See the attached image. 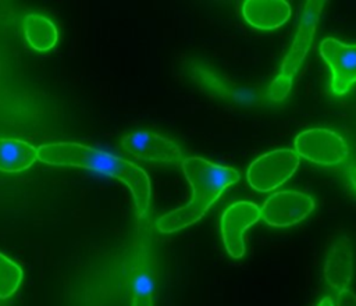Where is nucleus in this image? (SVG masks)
<instances>
[{
	"instance_id": "obj_12",
	"label": "nucleus",
	"mask_w": 356,
	"mask_h": 306,
	"mask_svg": "<svg viewBox=\"0 0 356 306\" xmlns=\"http://www.w3.org/2000/svg\"><path fill=\"white\" fill-rule=\"evenodd\" d=\"M38 160V147L22 139L0 138V171L19 172Z\"/></svg>"
},
{
	"instance_id": "obj_4",
	"label": "nucleus",
	"mask_w": 356,
	"mask_h": 306,
	"mask_svg": "<svg viewBox=\"0 0 356 306\" xmlns=\"http://www.w3.org/2000/svg\"><path fill=\"white\" fill-rule=\"evenodd\" d=\"M295 152L312 163L335 166L348 157L349 149L345 139L337 132L325 128H312L296 136Z\"/></svg>"
},
{
	"instance_id": "obj_6",
	"label": "nucleus",
	"mask_w": 356,
	"mask_h": 306,
	"mask_svg": "<svg viewBox=\"0 0 356 306\" xmlns=\"http://www.w3.org/2000/svg\"><path fill=\"white\" fill-rule=\"evenodd\" d=\"M260 218V207L246 200L235 202L224 210L220 218V232L224 248L231 257L241 259L245 255V232Z\"/></svg>"
},
{
	"instance_id": "obj_2",
	"label": "nucleus",
	"mask_w": 356,
	"mask_h": 306,
	"mask_svg": "<svg viewBox=\"0 0 356 306\" xmlns=\"http://www.w3.org/2000/svg\"><path fill=\"white\" fill-rule=\"evenodd\" d=\"M181 166L192 186V198L185 206L171 210L159 218L157 228L161 234L181 231L199 221L221 193L241 179L238 170L214 164L197 156L184 159Z\"/></svg>"
},
{
	"instance_id": "obj_10",
	"label": "nucleus",
	"mask_w": 356,
	"mask_h": 306,
	"mask_svg": "<svg viewBox=\"0 0 356 306\" xmlns=\"http://www.w3.org/2000/svg\"><path fill=\"white\" fill-rule=\"evenodd\" d=\"M353 275V253L346 238L337 239L328 249L324 263V280L337 292L346 289Z\"/></svg>"
},
{
	"instance_id": "obj_17",
	"label": "nucleus",
	"mask_w": 356,
	"mask_h": 306,
	"mask_svg": "<svg viewBox=\"0 0 356 306\" xmlns=\"http://www.w3.org/2000/svg\"><path fill=\"white\" fill-rule=\"evenodd\" d=\"M337 306H356V295L350 289H342L337 292L335 298Z\"/></svg>"
},
{
	"instance_id": "obj_15",
	"label": "nucleus",
	"mask_w": 356,
	"mask_h": 306,
	"mask_svg": "<svg viewBox=\"0 0 356 306\" xmlns=\"http://www.w3.org/2000/svg\"><path fill=\"white\" fill-rule=\"evenodd\" d=\"M153 278L147 271H138L131 281L132 306H153Z\"/></svg>"
},
{
	"instance_id": "obj_14",
	"label": "nucleus",
	"mask_w": 356,
	"mask_h": 306,
	"mask_svg": "<svg viewBox=\"0 0 356 306\" xmlns=\"http://www.w3.org/2000/svg\"><path fill=\"white\" fill-rule=\"evenodd\" d=\"M22 281L21 267L0 252V299L11 296Z\"/></svg>"
},
{
	"instance_id": "obj_5",
	"label": "nucleus",
	"mask_w": 356,
	"mask_h": 306,
	"mask_svg": "<svg viewBox=\"0 0 356 306\" xmlns=\"http://www.w3.org/2000/svg\"><path fill=\"white\" fill-rule=\"evenodd\" d=\"M121 147L143 163L177 166L182 163L179 146L170 138L150 131H134L121 138Z\"/></svg>"
},
{
	"instance_id": "obj_13",
	"label": "nucleus",
	"mask_w": 356,
	"mask_h": 306,
	"mask_svg": "<svg viewBox=\"0 0 356 306\" xmlns=\"http://www.w3.org/2000/svg\"><path fill=\"white\" fill-rule=\"evenodd\" d=\"M24 31L26 42L36 51L51 50L58 39V32L53 21L36 13L26 15Z\"/></svg>"
},
{
	"instance_id": "obj_3",
	"label": "nucleus",
	"mask_w": 356,
	"mask_h": 306,
	"mask_svg": "<svg viewBox=\"0 0 356 306\" xmlns=\"http://www.w3.org/2000/svg\"><path fill=\"white\" fill-rule=\"evenodd\" d=\"M299 166V156L291 149H277L261 154L248 168L249 185L259 192H270L286 182Z\"/></svg>"
},
{
	"instance_id": "obj_9",
	"label": "nucleus",
	"mask_w": 356,
	"mask_h": 306,
	"mask_svg": "<svg viewBox=\"0 0 356 306\" xmlns=\"http://www.w3.org/2000/svg\"><path fill=\"white\" fill-rule=\"evenodd\" d=\"M324 4H325V1H318V0H309L305 3L298 32L295 35V39L292 42V46H291L286 57L282 60L280 74L293 79L295 74L298 72V70H299L302 61L305 60L307 50L312 45V40L314 38L318 18H320Z\"/></svg>"
},
{
	"instance_id": "obj_18",
	"label": "nucleus",
	"mask_w": 356,
	"mask_h": 306,
	"mask_svg": "<svg viewBox=\"0 0 356 306\" xmlns=\"http://www.w3.org/2000/svg\"><path fill=\"white\" fill-rule=\"evenodd\" d=\"M346 175H348V179L350 182V185L355 188L356 191V166H350L346 171Z\"/></svg>"
},
{
	"instance_id": "obj_1",
	"label": "nucleus",
	"mask_w": 356,
	"mask_h": 306,
	"mask_svg": "<svg viewBox=\"0 0 356 306\" xmlns=\"http://www.w3.org/2000/svg\"><path fill=\"white\" fill-rule=\"evenodd\" d=\"M38 159L50 166L79 167L115 178L129 188L139 217L149 209L150 179L143 168L124 157L78 142H53L38 147Z\"/></svg>"
},
{
	"instance_id": "obj_8",
	"label": "nucleus",
	"mask_w": 356,
	"mask_h": 306,
	"mask_svg": "<svg viewBox=\"0 0 356 306\" xmlns=\"http://www.w3.org/2000/svg\"><path fill=\"white\" fill-rule=\"evenodd\" d=\"M320 54L331 68V90L346 95L356 83V45H345L334 38L320 43Z\"/></svg>"
},
{
	"instance_id": "obj_7",
	"label": "nucleus",
	"mask_w": 356,
	"mask_h": 306,
	"mask_svg": "<svg viewBox=\"0 0 356 306\" xmlns=\"http://www.w3.org/2000/svg\"><path fill=\"white\" fill-rule=\"evenodd\" d=\"M314 210L312 196L298 191H278L270 195L260 211L261 218L271 227H291L305 220Z\"/></svg>"
},
{
	"instance_id": "obj_16",
	"label": "nucleus",
	"mask_w": 356,
	"mask_h": 306,
	"mask_svg": "<svg viewBox=\"0 0 356 306\" xmlns=\"http://www.w3.org/2000/svg\"><path fill=\"white\" fill-rule=\"evenodd\" d=\"M291 88H292V78H288L282 74H278L273 79V82L270 83L267 95L271 100L280 102V100H284L288 96Z\"/></svg>"
},
{
	"instance_id": "obj_11",
	"label": "nucleus",
	"mask_w": 356,
	"mask_h": 306,
	"mask_svg": "<svg viewBox=\"0 0 356 306\" xmlns=\"http://www.w3.org/2000/svg\"><path fill=\"white\" fill-rule=\"evenodd\" d=\"M245 21L257 29H275L286 22L291 6L285 0H246L242 6Z\"/></svg>"
}]
</instances>
